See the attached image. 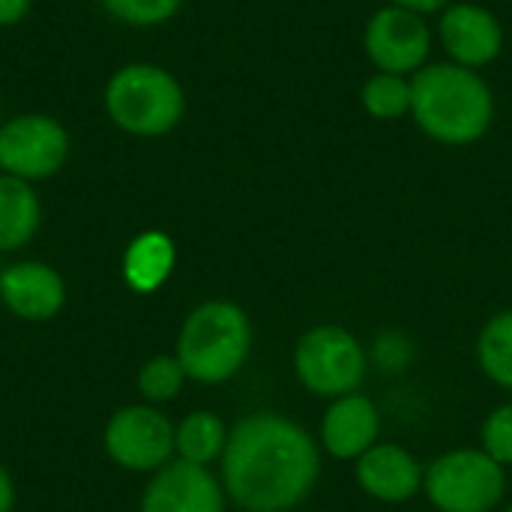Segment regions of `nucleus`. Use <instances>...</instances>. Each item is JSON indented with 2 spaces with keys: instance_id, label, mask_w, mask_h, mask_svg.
Returning <instances> with one entry per match:
<instances>
[{
  "instance_id": "6e6552de",
  "label": "nucleus",
  "mask_w": 512,
  "mask_h": 512,
  "mask_svg": "<svg viewBox=\"0 0 512 512\" xmlns=\"http://www.w3.org/2000/svg\"><path fill=\"white\" fill-rule=\"evenodd\" d=\"M69 132L48 114H21L0 126V171L18 180H45L63 168Z\"/></svg>"
},
{
  "instance_id": "f257e3e1",
  "label": "nucleus",
  "mask_w": 512,
  "mask_h": 512,
  "mask_svg": "<svg viewBox=\"0 0 512 512\" xmlns=\"http://www.w3.org/2000/svg\"><path fill=\"white\" fill-rule=\"evenodd\" d=\"M321 474L312 435L276 411L243 417L222 453V489L246 512H288L306 501Z\"/></svg>"
},
{
  "instance_id": "aec40b11",
  "label": "nucleus",
  "mask_w": 512,
  "mask_h": 512,
  "mask_svg": "<svg viewBox=\"0 0 512 512\" xmlns=\"http://www.w3.org/2000/svg\"><path fill=\"white\" fill-rule=\"evenodd\" d=\"M186 384V372L180 366L177 357L171 354H159L150 357L141 369H138V393L150 402V405H162L180 396Z\"/></svg>"
},
{
  "instance_id": "dca6fc26",
  "label": "nucleus",
  "mask_w": 512,
  "mask_h": 512,
  "mask_svg": "<svg viewBox=\"0 0 512 512\" xmlns=\"http://www.w3.org/2000/svg\"><path fill=\"white\" fill-rule=\"evenodd\" d=\"M42 207L27 180L0 174V252H15L33 240Z\"/></svg>"
},
{
  "instance_id": "7ed1b4c3",
  "label": "nucleus",
  "mask_w": 512,
  "mask_h": 512,
  "mask_svg": "<svg viewBox=\"0 0 512 512\" xmlns=\"http://www.w3.org/2000/svg\"><path fill=\"white\" fill-rule=\"evenodd\" d=\"M252 351L249 315L228 300H207L192 309L177 333V360L189 381L225 384Z\"/></svg>"
},
{
  "instance_id": "bb28decb",
  "label": "nucleus",
  "mask_w": 512,
  "mask_h": 512,
  "mask_svg": "<svg viewBox=\"0 0 512 512\" xmlns=\"http://www.w3.org/2000/svg\"><path fill=\"white\" fill-rule=\"evenodd\" d=\"M504 512H512V504H510V507H507V510H504Z\"/></svg>"
},
{
  "instance_id": "f03ea898",
  "label": "nucleus",
  "mask_w": 512,
  "mask_h": 512,
  "mask_svg": "<svg viewBox=\"0 0 512 512\" xmlns=\"http://www.w3.org/2000/svg\"><path fill=\"white\" fill-rule=\"evenodd\" d=\"M411 117L438 144L465 147L480 141L495 120V96L477 69L426 63L411 75Z\"/></svg>"
},
{
  "instance_id": "b1692460",
  "label": "nucleus",
  "mask_w": 512,
  "mask_h": 512,
  "mask_svg": "<svg viewBox=\"0 0 512 512\" xmlns=\"http://www.w3.org/2000/svg\"><path fill=\"white\" fill-rule=\"evenodd\" d=\"M30 9V0H0V27L18 24Z\"/></svg>"
},
{
  "instance_id": "ddd939ff",
  "label": "nucleus",
  "mask_w": 512,
  "mask_h": 512,
  "mask_svg": "<svg viewBox=\"0 0 512 512\" xmlns=\"http://www.w3.org/2000/svg\"><path fill=\"white\" fill-rule=\"evenodd\" d=\"M381 414L372 399L348 393L333 399L321 423V444L333 459H360L378 444Z\"/></svg>"
},
{
  "instance_id": "9b49d317",
  "label": "nucleus",
  "mask_w": 512,
  "mask_h": 512,
  "mask_svg": "<svg viewBox=\"0 0 512 512\" xmlns=\"http://www.w3.org/2000/svg\"><path fill=\"white\" fill-rule=\"evenodd\" d=\"M141 512H225V489L207 468L174 459L147 483Z\"/></svg>"
},
{
  "instance_id": "393cba45",
  "label": "nucleus",
  "mask_w": 512,
  "mask_h": 512,
  "mask_svg": "<svg viewBox=\"0 0 512 512\" xmlns=\"http://www.w3.org/2000/svg\"><path fill=\"white\" fill-rule=\"evenodd\" d=\"M390 6H402V9H411L417 15H429V12H441L450 6V0H387Z\"/></svg>"
},
{
  "instance_id": "4be33fe9",
  "label": "nucleus",
  "mask_w": 512,
  "mask_h": 512,
  "mask_svg": "<svg viewBox=\"0 0 512 512\" xmlns=\"http://www.w3.org/2000/svg\"><path fill=\"white\" fill-rule=\"evenodd\" d=\"M414 342L399 333V330H387L372 342L369 360L381 369V372H405L414 363Z\"/></svg>"
},
{
  "instance_id": "a878e982",
  "label": "nucleus",
  "mask_w": 512,
  "mask_h": 512,
  "mask_svg": "<svg viewBox=\"0 0 512 512\" xmlns=\"http://www.w3.org/2000/svg\"><path fill=\"white\" fill-rule=\"evenodd\" d=\"M12 507H15V483L9 471L0 465V512H12Z\"/></svg>"
},
{
  "instance_id": "0eeeda50",
  "label": "nucleus",
  "mask_w": 512,
  "mask_h": 512,
  "mask_svg": "<svg viewBox=\"0 0 512 512\" xmlns=\"http://www.w3.org/2000/svg\"><path fill=\"white\" fill-rule=\"evenodd\" d=\"M174 423L156 405H126L105 423L108 459L132 474H156L174 462Z\"/></svg>"
},
{
  "instance_id": "39448f33",
  "label": "nucleus",
  "mask_w": 512,
  "mask_h": 512,
  "mask_svg": "<svg viewBox=\"0 0 512 512\" xmlns=\"http://www.w3.org/2000/svg\"><path fill=\"white\" fill-rule=\"evenodd\" d=\"M369 369V351L363 342L336 324L312 327L294 348V372L300 384L324 399L357 393Z\"/></svg>"
},
{
  "instance_id": "4468645a",
  "label": "nucleus",
  "mask_w": 512,
  "mask_h": 512,
  "mask_svg": "<svg viewBox=\"0 0 512 512\" xmlns=\"http://www.w3.org/2000/svg\"><path fill=\"white\" fill-rule=\"evenodd\" d=\"M360 489L384 504H405L423 489V468L396 444H375L357 459Z\"/></svg>"
},
{
  "instance_id": "a211bd4d",
  "label": "nucleus",
  "mask_w": 512,
  "mask_h": 512,
  "mask_svg": "<svg viewBox=\"0 0 512 512\" xmlns=\"http://www.w3.org/2000/svg\"><path fill=\"white\" fill-rule=\"evenodd\" d=\"M360 105L369 117L387 123L411 114V78L393 72H375L360 87Z\"/></svg>"
},
{
  "instance_id": "412c9836",
  "label": "nucleus",
  "mask_w": 512,
  "mask_h": 512,
  "mask_svg": "<svg viewBox=\"0 0 512 512\" xmlns=\"http://www.w3.org/2000/svg\"><path fill=\"white\" fill-rule=\"evenodd\" d=\"M183 0H102V6L123 24L153 27L174 18Z\"/></svg>"
},
{
  "instance_id": "f8f14e48",
  "label": "nucleus",
  "mask_w": 512,
  "mask_h": 512,
  "mask_svg": "<svg viewBox=\"0 0 512 512\" xmlns=\"http://www.w3.org/2000/svg\"><path fill=\"white\" fill-rule=\"evenodd\" d=\"M0 300L15 318L42 324L60 315L66 303V285L51 264L18 261L0 273Z\"/></svg>"
},
{
  "instance_id": "1a4fd4ad",
  "label": "nucleus",
  "mask_w": 512,
  "mask_h": 512,
  "mask_svg": "<svg viewBox=\"0 0 512 512\" xmlns=\"http://www.w3.org/2000/svg\"><path fill=\"white\" fill-rule=\"evenodd\" d=\"M363 48L378 72L414 75L429 60L432 30L423 21V15L387 3L366 21Z\"/></svg>"
},
{
  "instance_id": "9d476101",
  "label": "nucleus",
  "mask_w": 512,
  "mask_h": 512,
  "mask_svg": "<svg viewBox=\"0 0 512 512\" xmlns=\"http://www.w3.org/2000/svg\"><path fill=\"white\" fill-rule=\"evenodd\" d=\"M438 36L444 51L450 54V63L483 69L498 60L504 48V27L480 3H450L441 12Z\"/></svg>"
},
{
  "instance_id": "423d86ee",
  "label": "nucleus",
  "mask_w": 512,
  "mask_h": 512,
  "mask_svg": "<svg viewBox=\"0 0 512 512\" xmlns=\"http://www.w3.org/2000/svg\"><path fill=\"white\" fill-rule=\"evenodd\" d=\"M423 492L438 512H492L504 501L507 474L486 450H453L429 465Z\"/></svg>"
},
{
  "instance_id": "5701e85b",
  "label": "nucleus",
  "mask_w": 512,
  "mask_h": 512,
  "mask_svg": "<svg viewBox=\"0 0 512 512\" xmlns=\"http://www.w3.org/2000/svg\"><path fill=\"white\" fill-rule=\"evenodd\" d=\"M483 450L504 468L512 465V402L495 408L483 423Z\"/></svg>"
},
{
  "instance_id": "f3484780",
  "label": "nucleus",
  "mask_w": 512,
  "mask_h": 512,
  "mask_svg": "<svg viewBox=\"0 0 512 512\" xmlns=\"http://www.w3.org/2000/svg\"><path fill=\"white\" fill-rule=\"evenodd\" d=\"M228 444V429L213 411H192L174 429V456L180 462L207 468L222 459Z\"/></svg>"
},
{
  "instance_id": "6ab92c4d",
  "label": "nucleus",
  "mask_w": 512,
  "mask_h": 512,
  "mask_svg": "<svg viewBox=\"0 0 512 512\" xmlns=\"http://www.w3.org/2000/svg\"><path fill=\"white\" fill-rule=\"evenodd\" d=\"M480 369L501 387L512 390V309L495 315L477 342Z\"/></svg>"
},
{
  "instance_id": "2eb2a0df",
  "label": "nucleus",
  "mask_w": 512,
  "mask_h": 512,
  "mask_svg": "<svg viewBox=\"0 0 512 512\" xmlns=\"http://www.w3.org/2000/svg\"><path fill=\"white\" fill-rule=\"evenodd\" d=\"M174 261H177L174 240L162 231H144L123 252V279L132 291L153 294L168 282Z\"/></svg>"
},
{
  "instance_id": "20e7f679",
  "label": "nucleus",
  "mask_w": 512,
  "mask_h": 512,
  "mask_svg": "<svg viewBox=\"0 0 512 512\" xmlns=\"http://www.w3.org/2000/svg\"><path fill=\"white\" fill-rule=\"evenodd\" d=\"M105 111L123 132L156 138L183 120L186 93L168 69L153 63H129L108 81Z\"/></svg>"
}]
</instances>
